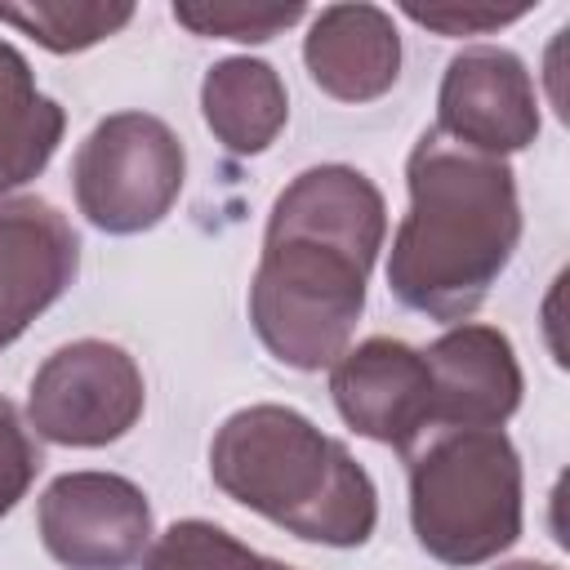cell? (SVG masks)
Wrapping results in <instances>:
<instances>
[{
	"label": "cell",
	"instance_id": "4fadbf2b",
	"mask_svg": "<svg viewBox=\"0 0 570 570\" xmlns=\"http://www.w3.org/2000/svg\"><path fill=\"white\" fill-rule=\"evenodd\" d=\"M200 111L209 134L236 151L258 156L276 142L289 120V94L272 62L263 58H223L200 80Z\"/></svg>",
	"mask_w": 570,
	"mask_h": 570
},
{
	"label": "cell",
	"instance_id": "9c48e42d",
	"mask_svg": "<svg viewBox=\"0 0 570 570\" xmlns=\"http://www.w3.org/2000/svg\"><path fill=\"white\" fill-rule=\"evenodd\" d=\"M330 396L343 423L379 445H392L401 459L428 436L432 414V387L423 352L374 334L356 347H347L330 365Z\"/></svg>",
	"mask_w": 570,
	"mask_h": 570
},
{
	"label": "cell",
	"instance_id": "30bf717a",
	"mask_svg": "<svg viewBox=\"0 0 570 570\" xmlns=\"http://www.w3.org/2000/svg\"><path fill=\"white\" fill-rule=\"evenodd\" d=\"M428 387H432V432L459 428H503L525 392L517 352L503 330L494 325H454L436 343L423 347Z\"/></svg>",
	"mask_w": 570,
	"mask_h": 570
},
{
	"label": "cell",
	"instance_id": "8992f818",
	"mask_svg": "<svg viewBox=\"0 0 570 570\" xmlns=\"http://www.w3.org/2000/svg\"><path fill=\"white\" fill-rule=\"evenodd\" d=\"M142 370L107 338H76L45 356L27 392V419L36 436L71 450H98L120 441L142 419Z\"/></svg>",
	"mask_w": 570,
	"mask_h": 570
},
{
	"label": "cell",
	"instance_id": "9a60e30c",
	"mask_svg": "<svg viewBox=\"0 0 570 570\" xmlns=\"http://www.w3.org/2000/svg\"><path fill=\"white\" fill-rule=\"evenodd\" d=\"M134 18L129 0H0V22L18 27L49 53H80Z\"/></svg>",
	"mask_w": 570,
	"mask_h": 570
},
{
	"label": "cell",
	"instance_id": "2e32d148",
	"mask_svg": "<svg viewBox=\"0 0 570 570\" xmlns=\"http://www.w3.org/2000/svg\"><path fill=\"white\" fill-rule=\"evenodd\" d=\"M142 570H294V566L258 557L254 548H245L236 534H227L214 521L187 517V521H174L147 548Z\"/></svg>",
	"mask_w": 570,
	"mask_h": 570
},
{
	"label": "cell",
	"instance_id": "5bb4252c",
	"mask_svg": "<svg viewBox=\"0 0 570 570\" xmlns=\"http://www.w3.org/2000/svg\"><path fill=\"white\" fill-rule=\"evenodd\" d=\"M67 129L62 107L36 89L31 62L0 40V196L31 183L58 151Z\"/></svg>",
	"mask_w": 570,
	"mask_h": 570
},
{
	"label": "cell",
	"instance_id": "3957f363",
	"mask_svg": "<svg viewBox=\"0 0 570 570\" xmlns=\"http://www.w3.org/2000/svg\"><path fill=\"white\" fill-rule=\"evenodd\" d=\"M214 485L285 534L361 548L379 525V490L352 450L289 405H245L209 445Z\"/></svg>",
	"mask_w": 570,
	"mask_h": 570
},
{
	"label": "cell",
	"instance_id": "7c38bea8",
	"mask_svg": "<svg viewBox=\"0 0 570 570\" xmlns=\"http://www.w3.org/2000/svg\"><path fill=\"white\" fill-rule=\"evenodd\" d=\"M303 62L321 94L374 102L401 76L396 22L379 4H325L303 36Z\"/></svg>",
	"mask_w": 570,
	"mask_h": 570
},
{
	"label": "cell",
	"instance_id": "6da1fadb",
	"mask_svg": "<svg viewBox=\"0 0 570 570\" xmlns=\"http://www.w3.org/2000/svg\"><path fill=\"white\" fill-rule=\"evenodd\" d=\"M383 236V191L352 165H312L272 200L249 321L281 365L312 374L347 352Z\"/></svg>",
	"mask_w": 570,
	"mask_h": 570
},
{
	"label": "cell",
	"instance_id": "277c9868",
	"mask_svg": "<svg viewBox=\"0 0 570 570\" xmlns=\"http://www.w3.org/2000/svg\"><path fill=\"white\" fill-rule=\"evenodd\" d=\"M410 525L441 566H485L521 539V454L503 428L432 432L410 454Z\"/></svg>",
	"mask_w": 570,
	"mask_h": 570
},
{
	"label": "cell",
	"instance_id": "5b68a950",
	"mask_svg": "<svg viewBox=\"0 0 570 570\" xmlns=\"http://www.w3.org/2000/svg\"><path fill=\"white\" fill-rule=\"evenodd\" d=\"M187 156L178 134L147 111H116L89 129L71 160L76 209L111 236L156 227L183 191Z\"/></svg>",
	"mask_w": 570,
	"mask_h": 570
},
{
	"label": "cell",
	"instance_id": "ac0fdd59",
	"mask_svg": "<svg viewBox=\"0 0 570 570\" xmlns=\"http://www.w3.org/2000/svg\"><path fill=\"white\" fill-rule=\"evenodd\" d=\"M36 472H40V445L18 419V410L0 396V517H9L18 499H27Z\"/></svg>",
	"mask_w": 570,
	"mask_h": 570
},
{
	"label": "cell",
	"instance_id": "7a4b0ae2",
	"mask_svg": "<svg viewBox=\"0 0 570 570\" xmlns=\"http://www.w3.org/2000/svg\"><path fill=\"white\" fill-rule=\"evenodd\" d=\"M410 209L392 236L387 285L432 321H468L521 245L517 174L499 156L423 129L405 160Z\"/></svg>",
	"mask_w": 570,
	"mask_h": 570
},
{
	"label": "cell",
	"instance_id": "e0dca14e",
	"mask_svg": "<svg viewBox=\"0 0 570 570\" xmlns=\"http://www.w3.org/2000/svg\"><path fill=\"white\" fill-rule=\"evenodd\" d=\"M169 13L191 36L245 40V45H263L285 27H294L298 18H307L303 4H245V0H178Z\"/></svg>",
	"mask_w": 570,
	"mask_h": 570
},
{
	"label": "cell",
	"instance_id": "52a82bcc",
	"mask_svg": "<svg viewBox=\"0 0 570 570\" xmlns=\"http://www.w3.org/2000/svg\"><path fill=\"white\" fill-rule=\"evenodd\" d=\"M45 552L67 570H134L151 548V503L116 472H62L36 503Z\"/></svg>",
	"mask_w": 570,
	"mask_h": 570
},
{
	"label": "cell",
	"instance_id": "ffe728a7",
	"mask_svg": "<svg viewBox=\"0 0 570 570\" xmlns=\"http://www.w3.org/2000/svg\"><path fill=\"white\" fill-rule=\"evenodd\" d=\"M499 570H557V566H548V561H508Z\"/></svg>",
	"mask_w": 570,
	"mask_h": 570
},
{
	"label": "cell",
	"instance_id": "8fae6325",
	"mask_svg": "<svg viewBox=\"0 0 570 570\" xmlns=\"http://www.w3.org/2000/svg\"><path fill=\"white\" fill-rule=\"evenodd\" d=\"M80 267L71 223L40 196H0V352L67 294Z\"/></svg>",
	"mask_w": 570,
	"mask_h": 570
},
{
	"label": "cell",
	"instance_id": "ba28073f",
	"mask_svg": "<svg viewBox=\"0 0 570 570\" xmlns=\"http://www.w3.org/2000/svg\"><path fill=\"white\" fill-rule=\"evenodd\" d=\"M436 134L481 156H512L539 138V94L525 62L499 45L450 58L436 94Z\"/></svg>",
	"mask_w": 570,
	"mask_h": 570
},
{
	"label": "cell",
	"instance_id": "d6986e66",
	"mask_svg": "<svg viewBox=\"0 0 570 570\" xmlns=\"http://www.w3.org/2000/svg\"><path fill=\"white\" fill-rule=\"evenodd\" d=\"M405 18H414L419 27H432L441 36H485V31H499L517 18L530 13V4H481V0H441V4H401Z\"/></svg>",
	"mask_w": 570,
	"mask_h": 570
}]
</instances>
